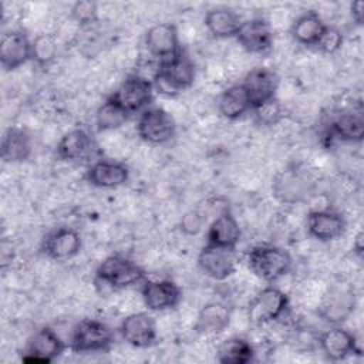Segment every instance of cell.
Instances as JSON below:
<instances>
[{"label": "cell", "instance_id": "cell-1", "mask_svg": "<svg viewBox=\"0 0 364 364\" xmlns=\"http://www.w3.org/2000/svg\"><path fill=\"white\" fill-rule=\"evenodd\" d=\"M145 280V270L136 262L122 255L105 257L95 269L94 276L95 287L100 293L134 287Z\"/></svg>", "mask_w": 364, "mask_h": 364}, {"label": "cell", "instance_id": "cell-2", "mask_svg": "<svg viewBox=\"0 0 364 364\" xmlns=\"http://www.w3.org/2000/svg\"><path fill=\"white\" fill-rule=\"evenodd\" d=\"M151 81L158 94L175 97L192 87L195 81V65L182 50L175 57L161 61Z\"/></svg>", "mask_w": 364, "mask_h": 364}, {"label": "cell", "instance_id": "cell-3", "mask_svg": "<svg viewBox=\"0 0 364 364\" xmlns=\"http://www.w3.org/2000/svg\"><path fill=\"white\" fill-rule=\"evenodd\" d=\"M247 267L259 279L273 283L291 269V256L287 250L273 245H259L247 253Z\"/></svg>", "mask_w": 364, "mask_h": 364}, {"label": "cell", "instance_id": "cell-4", "mask_svg": "<svg viewBox=\"0 0 364 364\" xmlns=\"http://www.w3.org/2000/svg\"><path fill=\"white\" fill-rule=\"evenodd\" d=\"M112 343V330L105 323L95 318H84L74 326L68 347L77 354H95L109 351Z\"/></svg>", "mask_w": 364, "mask_h": 364}, {"label": "cell", "instance_id": "cell-5", "mask_svg": "<svg viewBox=\"0 0 364 364\" xmlns=\"http://www.w3.org/2000/svg\"><path fill=\"white\" fill-rule=\"evenodd\" d=\"M287 310V294L276 286H266L250 300L247 318L255 326H264L282 318Z\"/></svg>", "mask_w": 364, "mask_h": 364}, {"label": "cell", "instance_id": "cell-6", "mask_svg": "<svg viewBox=\"0 0 364 364\" xmlns=\"http://www.w3.org/2000/svg\"><path fill=\"white\" fill-rule=\"evenodd\" d=\"M136 132L142 141L162 145L175 138L176 122L166 109L161 107H148L138 117Z\"/></svg>", "mask_w": 364, "mask_h": 364}, {"label": "cell", "instance_id": "cell-7", "mask_svg": "<svg viewBox=\"0 0 364 364\" xmlns=\"http://www.w3.org/2000/svg\"><path fill=\"white\" fill-rule=\"evenodd\" d=\"M152 81L139 74H129L111 97L131 114H141L154 101Z\"/></svg>", "mask_w": 364, "mask_h": 364}, {"label": "cell", "instance_id": "cell-8", "mask_svg": "<svg viewBox=\"0 0 364 364\" xmlns=\"http://www.w3.org/2000/svg\"><path fill=\"white\" fill-rule=\"evenodd\" d=\"M313 182L309 173L299 166H290L280 171L272 182V192L282 203H299L309 198Z\"/></svg>", "mask_w": 364, "mask_h": 364}, {"label": "cell", "instance_id": "cell-9", "mask_svg": "<svg viewBox=\"0 0 364 364\" xmlns=\"http://www.w3.org/2000/svg\"><path fill=\"white\" fill-rule=\"evenodd\" d=\"M67 348L65 341L48 326L38 328L28 340L21 353L24 363L48 364L57 360Z\"/></svg>", "mask_w": 364, "mask_h": 364}, {"label": "cell", "instance_id": "cell-10", "mask_svg": "<svg viewBox=\"0 0 364 364\" xmlns=\"http://www.w3.org/2000/svg\"><path fill=\"white\" fill-rule=\"evenodd\" d=\"M246 91L250 111L276 100L279 88V75L269 67L252 68L240 82Z\"/></svg>", "mask_w": 364, "mask_h": 364}, {"label": "cell", "instance_id": "cell-11", "mask_svg": "<svg viewBox=\"0 0 364 364\" xmlns=\"http://www.w3.org/2000/svg\"><path fill=\"white\" fill-rule=\"evenodd\" d=\"M198 266L202 273L212 280H226L236 272L235 249L206 243L199 252Z\"/></svg>", "mask_w": 364, "mask_h": 364}, {"label": "cell", "instance_id": "cell-12", "mask_svg": "<svg viewBox=\"0 0 364 364\" xmlns=\"http://www.w3.org/2000/svg\"><path fill=\"white\" fill-rule=\"evenodd\" d=\"M119 334L127 344L135 348H148L154 346L158 338L156 321L146 311L132 313L122 318Z\"/></svg>", "mask_w": 364, "mask_h": 364}, {"label": "cell", "instance_id": "cell-13", "mask_svg": "<svg viewBox=\"0 0 364 364\" xmlns=\"http://www.w3.org/2000/svg\"><path fill=\"white\" fill-rule=\"evenodd\" d=\"M141 296L148 310L166 311L178 307L182 300V290L169 279H146L141 284Z\"/></svg>", "mask_w": 364, "mask_h": 364}, {"label": "cell", "instance_id": "cell-14", "mask_svg": "<svg viewBox=\"0 0 364 364\" xmlns=\"http://www.w3.org/2000/svg\"><path fill=\"white\" fill-rule=\"evenodd\" d=\"M82 239L78 230L61 226L50 230L41 242V250L53 260H68L80 253Z\"/></svg>", "mask_w": 364, "mask_h": 364}, {"label": "cell", "instance_id": "cell-15", "mask_svg": "<svg viewBox=\"0 0 364 364\" xmlns=\"http://www.w3.org/2000/svg\"><path fill=\"white\" fill-rule=\"evenodd\" d=\"M148 53L161 61H166L182 51L178 28L172 23H158L145 34Z\"/></svg>", "mask_w": 364, "mask_h": 364}, {"label": "cell", "instance_id": "cell-16", "mask_svg": "<svg viewBox=\"0 0 364 364\" xmlns=\"http://www.w3.org/2000/svg\"><path fill=\"white\" fill-rule=\"evenodd\" d=\"M97 152L94 138L82 128H74L65 132L55 145V155L65 162H84Z\"/></svg>", "mask_w": 364, "mask_h": 364}, {"label": "cell", "instance_id": "cell-17", "mask_svg": "<svg viewBox=\"0 0 364 364\" xmlns=\"http://www.w3.org/2000/svg\"><path fill=\"white\" fill-rule=\"evenodd\" d=\"M306 228L311 237L318 242H333L341 237L347 223L344 216L333 209H316L309 212Z\"/></svg>", "mask_w": 364, "mask_h": 364}, {"label": "cell", "instance_id": "cell-18", "mask_svg": "<svg viewBox=\"0 0 364 364\" xmlns=\"http://www.w3.org/2000/svg\"><path fill=\"white\" fill-rule=\"evenodd\" d=\"M31 41L23 30L3 33L0 40V64L4 71H13L31 60Z\"/></svg>", "mask_w": 364, "mask_h": 364}, {"label": "cell", "instance_id": "cell-19", "mask_svg": "<svg viewBox=\"0 0 364 364\" xmlns=\"http://www.w3.org/2000/svg\"><path fill=\"white\" fill-rule=\"evenodd\" d=\"M235 38L247 53L262 54L272 47L273 31L264 18L253 17L242 21Z\"/></svg>", "mask_w": 364, "mask_h": 364}, {"label": "cell", "instance_id": "cell-20", "mask_svg": "<svg viewBox=\"0 0 364 364\" xmlns=\"http://www.w3.org/2000/svg\"><path fill=\"white\" fill-rule=\"evenodd\" d=\"M318 344L323 354L330 361H341L361 351L355 336L340 326H334L323 331L318 338Z\"/></svg>", "mask_w": 364, "mask_h": 364}, {"label": "cell", "instance_id": "cell-21", "mask_svg": "<svg viewBox=\"0 0 364 364\" xmlns=\"http://www.w3.org/2000/svg\"><path fill=\"white\" fill-rule=\"evenodd\" d=\"M90 185L101 189H112L122 186L129 179V168L119 161L98 159L94 161L85 173Z\"/></svg>", "mask_w": 364, "mask_h": 364}, {"label": "cell", "instance_id": "cell-22", "mask_svg": "<svg viewBox=\"0 0 364 364\" xmlns=\"http://www.w3.org/2000/svg\"><path fill=\"white\" fill-rule=\"evenodd\" d=\"M240 236L242 232L237 219L230 210L226 209L210 222L206 232V243L228 249H236L237 243L240 242Z\"/></svg>", "mask_w": 364, "mask_h": 364}, {"label": "cell", "instance_id": "cell-23", "mask_svg": "<svg viewBox=\"0 0 364 364\" xmlns=\"http://www.w3.org/2000/svg\"><path fill=\"white\" fill-rule=\"evenodd\" d=\"M33 141L30 134L20 127H10L4 131L0 144V154L3 162L18 164L31 156Z\"/></svg>", "mask_w": 364, "mask_h": 364}, {"label": "cell", "instance_id": "cell-24", "mask_svg": "<svg viewBox=\"0 0 364 364\" xmlns=\"http://www.w3.org/2000/svg\"><path fill=\"white\" fill-rule=\"evenodd\" d=\"M232 310L226 303L210 301L206 303L198 313L195 330L199 334H219L225 331L230 323Z\"/></svg>", "mask_w": 364, "mask_h": 364}, {"label": "cell", "instance_id": "cell-25", "mask_svg": "<svg viewBox=\"0 0 364 364\" xmlns=\"http://www.w3.org/2000/svg\"><path fill=\"white\" fill-rule=\"evenodd\" d=\"M326 23L321 16L314 10H307L296 17L291 24L290 33L294 41L306 47H316L320 37L326 30Z\"/></svg>", "mask_w": 364, "mask_h": 364}, {"label": "cell", "instance_id": "cell-26", "mask_svg": "<svg viewBox=\"0 0 364 364\" xmlns=\"http://www.w3.org/2000/svg\"><path fill=\"white\" fill-rule=\"evenodd\" d=\"M330 135L343 142H361L364 138V118L361 111H341L330 121Z\"/></svg>", "mask_w": 364, "mask_h": 364}, {"label": "cell", "instance_id": "cell-27", "mask_svg": "<svg viewBox=\"0 0 364 364\" xmlns=\"http://www.w3.org/2000/svg\"><path fill=\"white\" fill-rule=\"evenodd\" d=\"M240 16L229 7L210 9L203 18L205 27L215 38H230L235 37L240 24Z\"/></svg>", "mask_w": 364, "mask_h": 364}, {"label": "cell", "instance_id": "cell-28", "mask_svg": "<svg viewBox=\"0 0 364 364\" xmlns=\"http://www.w3.org/2000/svg\"><path fill=\"white\" fill-rule=\"evenodd\" d=\"M355 307V296L347 289H334L326 297L321 306V316L326 321L331 324H338L344 321Z\"/></svg>", "mask_w": 364, "mask_h": 364}, {"label": "cell", "instance_id": "cell-29", "mask_svg": "<svg viewBox=\"0 0 364 364\" xmlns=\"http://www.w3.org/2000/svg\"><path fill=\"white\" fill-rule=\"evenodd\" d=\"M218 111L229 121L239 119L250 111V104L242 84L230 85L222 91L218 98Z\"/></svg>", "mask_w": 364, "mask_h": 364}, {"label": "cell", "instance_id": "cell-30", "mask_svg": "<svg viewBox=\"0 0 364 364\" xmlns=\"http://www.w3.org/2000/svg\"><path fill=\"white\" fill-rule=\"evenodd\" d=\"M216 358L222 364H247L255 360V348L246 338L229 337L218 347Z\"/></svg>", "mask_w": 364, "mask_h": 364}, {"label": "cell", "instance_id": "cell-31", "mask_svg": "<svg viewBox=\"0 0 364 364\" xmlns=\"http://www.w3.org/2000/svg\"><path fill=\"white\" fill-rule=\"evenodd\" d=\"M128 119L129 112L125 111L111 95L97 108L95 112V125L101 132L121 128Z\"/></svg>", "mask_w": 364, "mask_h": 364}, {"label": "cell", "instance_id": "cell-32", "mask_svg": "<svg viewBox=\"0 0 364 364\" xmlns=\"http://www.w3.org/2000/svg\"><path fill=\"white\" fill-rule=\"evenodd\" d=\"M58 54V43L53 34H40L31 41V61L40 67L50 65Z\"/></svg>", "mask_w": 364, "mask_h": 364}, {"label": "cell", "instance_id": "cell-33", "mask_svg": "<svg viewBox=\"0 0 364 364\" xmlns=\"http://www.w3.org/2000/svg\"><path fill=\"white\" fill-rule=\"evenodd\" d=\"M343 41H344L343 33L337 27L326 26V30L314 48L320 50L324 54H334L341 48Z\"/></svg>", "mask_w": 364, "mask_h": 364}, {"label": "cell", "instance_id": "cell-34", "mask_svg": "<svg viewBox=\"0 0 364 364\" xmlns=\"http://www.w3.org/2000/svg\"><path fill=\"white\" fill-rule=\"evenodd\" d=\"M97 4L94 1H77L73 9H71V16L73 18L80 24V26H91L97 20Z\"/></svg>", "mask_w": 364, "mask_h": 364}, {"label": "cell", "instance_id": "cell-35", "mask_svg": "<svg viewBox=\"0 0 364 364\" xmlns=\"http://www.w3.org/2000/svg\"><path fill=\"white\" fill-rule=\"evenodd\" d=\"M253 112H255L256 118L259 119V122L266 124V125L274 124L280 118V114H282L277 100H273V101L262 105L260 108L255 109Z\"/></svg>", "mask_w": 364, "mask_h": 364}, {"label": "cell", "instance_id": "cell-36", "mask_svg": "<svg viewBox=\"0 0 364 364\" xmlns=\"http://www.w3.org/2000/svg\"><path fill=\"white\" fill-rule=\"evenodd\" d=\"M182 228L183 230H186L188 233H196L199 229H200V218L196 216L195 213L193 215H186L183 218V222H182Z\"/></svg>", "mask_w": 364, "mask_h": 364}, {"label": "cell", "instance_id": "cell-37", "mask_svg": "<svg viewBox=\"0 0 364 364\" xmlns=\"http://www.w3.org/2000/svg\"><path fill=\"white\" fill-rule=\"evenodd\" d=\"M350 14L351 18L355 21V24H363V17H364V1L363 0H355L350 4Z\"/></svg>", "mask_w": 364, "mask_h": 364}, {"label": "cell", "instance_id": "cell-38", "mask_svg": "<svg viewBox=\"0 0 364 364\" xmlns=\"http://www.w3.org/2000/svg\"><path fill=\"white\" fill-rule=\"evenodd\" d=\"M353 247H354V250L357 252V255H361V253H363V233H361V232L357 235Z\"/></svg>", "mask_w": 364, "mask_h": 364}]
</instances>
